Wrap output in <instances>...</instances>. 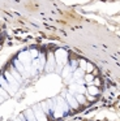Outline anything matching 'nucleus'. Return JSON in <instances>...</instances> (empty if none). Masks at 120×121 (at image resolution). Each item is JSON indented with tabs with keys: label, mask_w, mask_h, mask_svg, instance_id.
I'll use <instances>...</instances> for the list:
<instances>
[{
	"label": "nucleus",
	"mask_w": 120,
	"mask_h": 121,
	"mask_svg": "<svg viewBox=\"0 0 120 121\" xmlns=\"http://www.w3.org/2000/svg\"><path fill=\"white\" fill-rule=\"evenodd\" d=\"M55 60H56V63L59 64V65H64V64H67V57H68V53L67 51L64 50H57L56 53H55Z\"/></svg>",
	"instance_id": "obj_1"
},
{
	"label": "nucleus",
	"mask_w": 120,
	"mask_h": 121,
	"mask_svg": "<svg viewBox=\"0 0 120 121\" xmlns=\"http://www.w3.org/2000/svg\"><path fill=\"white\" fill-rule=\"evenodd\" d=\"M33 113H34V116H35L37 121H47L46 116H44V112L42 111V108H41L39 104L33 108Z\"/></svg>",
	"instance_id": "obj_2"
},
{
	"label": "nucleus",
	"mask_w": 120,
	"mask_h": 121,
	"mask_svg": "<svg viewBox=\"0 0 120 121\" xmlns=\"http://www.w3.org/2000/svg\"><path fill=\"white\" fill-rule=\"evenodd\" d=\"M5 77H7V82H8V85H9V87H10V89H13L12 91L14 92L16 90L18 89V86H20V85H18V82L16 81V79L13 78L9 73H5Z\"/></svg>",
	"instance_id": "obj_3"
},
{
	"label": "nucleus",
	"mask_w": 120,
	"mask_h": 121,
	"mask_svg": "<svg viewBox=\"0 0 120 121\" xmlns=\"http://www.w3.org/2000/svg\"><path fill=\"white\" fill-rule=\"evenodd\" d=\"M0 87H1V89H4V90H7V91L9 92V95H13V94H14V92L12 91V89L9 87V85H8L7 79H4L1 76H0Z\"/></svg>",
	"instance_id": "obj_4"
},
{
	"label": "nucleus",
	"mask_w": 120,
	"mask_h": 121,
	"mask_svg": "<svg viewBox=\"0 0 120 121\" xmlns=\"http://www.w3.org/2000/svg\"><path fill=\"white\" fill-rule=\"evenodd\" d=\"M67 104H70L72 108H78V103L76 100V98L72 96L70 94H67Z\"/></svg>",
	"instance_id": "obj_5"
},
{
	"label": "nucleus",
	"mask_w": 120,
	"mask_h": 121,
	"mask_svg": "<svg viewBox=\"0 0 120 121\" xmlns=\"http://www.w3.org/2000/svg\"><path fill=\"white\" fill-rule=\"evenodd\" d=\"M54 66H55V57H54V55H50L48 63H47V65H46V70L51 72L52 69H54Z\"/></svg>",
	"instance_id": "obj_6"
},
{
	"label": "nucleus",
	"mask_w": 120,
	"mask_h": 121,
	"mask_svg": "<svg viewBox=\"0 0 120 121\" xmlns=\"http://www.w3.org/2000/svg\"><path fill=\"white\" fill-rule=\"evenodd\" d=\"M23 117H25V120H28V121H37L35 116H34V113H33V109L26 111V113L23 115Z\"/></svg>",
	"instance_id": "obj_7"
},
{
	"label": "nucleus",
	"mask_w": 120,
	"mask_h": 121,
	"mask_svg": "<svg viewBox=\"0 0 120 121\" xmlns=\"http://www.w3.org/2000/svg\"><path fill=\"white\" fill-rule=\"evenodd\" d=\"M14 65H16V66H17V70H18V72H20V73H21V74H22V76H23V77H29V74H28V73H26V70H25V69H23V66H22V64H21V63H20V61H17V60H16V61H14Z\"/></svg>",
	"instance_id": "obj_8"
},
{
	"label": "nucleus",
	"mask_w": 120,
	"mask_h": 121,
	"mask_svg": "<svg viewBox=\"0 0 120 121\" xmlns=\"http://www.w3.org/2000/svg\"><path fill=\"white\" fill-rule=\"evenodd\" d=\"M10 76H12L13 78H14L16 81L18 82V85H20L21 82H22V78H21V76L18 74V72H16V70H14V69H12V74H10Z\"/></svg>",
	"instance_id": "obj_9"
},
{
	"label": "nucleus",
	"mask_w": 120,
	"mask_h": 121,
	"mask_svg": "<svg viewBox=\"0 0 120 121\" xmlns=\"http://www.w3.org/2000/svg\"><path fill=\"white\" fill-rule=\"evenodd\" d=\"M88 92H89V94H91V95H97L99 92V90H98V87H95V86H90L88 89Z\"/></svg>",
	"instance_id": "obj_10"
},
{
	"label": "nucleus",
	"mask_w": 120,
	"mask_h": 121,
	"mask_svg": "<svg viewBox=\"0 0 120 121\" xmlns=\"http://www.w3.org/2000/svg\"><path fill=\"white\" fill-rule=\"evenodd\" d=\"M74 98H76V100H77V103L78 104H82V103H85V98H83V95H81V94H76L74 95Z\"/></svg>",
	"instance_id": "obj_11"
},
{
	"label": "nucleus",
	"mask_w": 120,
	"mask_h": 121,
	"mask_svg": "<svg viewBox=\"0 0 120 121\" xmlns=\"http://www.w3.org/2000/svg\"><path fill=\"white\" fill-rule=\"evenodd\" d=\"M44 63H46V59H44V56L43 55H41L39 56V70H41V69H43V66H44Z\"/></svg>",
	"instance_id": "obj_12"
},
{
	"label": "nucleus",
	"mask_w": 120,
	"mask_h": 121,
	"mask_svg": "<svg viewBox=\"0 0 120 121\" xmlns=\"http://www.w3.org/2000/svg\"><path fill=\"white\" fill-rule=\"evenodd\" d=\"M29 53H31V60H33V59H35L37 56H38V52H37V51H31V52H29Z\"/></svg>",
	"instance_id": "obj_13"
},
{
	"label": "nucleus",
	"mask_w": 120,
	"mask_h": 121,
	"mask_svg": "<svg viewBox=\"0 0 120 121\" xmlns=\"http://www.w3.org/2000/svg\"><path fill=\"white\" fill-rule=\"evenodd\" d=\"M91 79H93V77H91V76H86V81H89V82H90Z\"/></svg>",
	"instance_id": "obj_14"
}]
</instances>
